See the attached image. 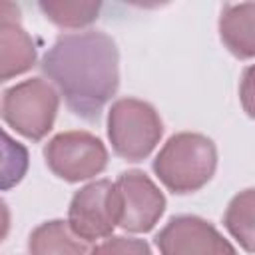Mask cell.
Masks as SVG:
<instances>
[{
    "label": "cell",
    "instance_id": "1",
    "mask_svg": "<svg viewBox=\"0 0 255 255\" xmlns=\"http://www.w3.org/2000/svg\"><path fill=\"white\" fill-rule=\"evenodd\" d=\"M40 68L68 110L86 122H98L120 88V52L102 30L60 34L42 56Z\"/></svg>",
    "mask_w": 255,
    "mask_h": 255
},
{
    "label": "cell",
    "instance_id": "2",
    "mask_svg": "<svg viewBox=\"0 0 255 255\" xmlns=\"http://www.w3.org/2000/svg\"><path fill=\"white\" fill-rule=\"evenodd\" d=\"M155 177L175 195H187L207 185L217 169V147L197 131H179L167 137L151 161Z\"/></svg>",
    "mask_w": 255,
    "mask_h": 255
},
{
    "label": "cell",
    "instance_id": "3",
    "mask_svg": "<svg viewBox=\"0 0 255 255\" xmlns=\"http://www.w3.org/2000/svg\"><path fill=\"white\" fill-rule=\"evenodd\" d=\"M163 135L157 110L137 98H120L108 110V139L118 157L143 161L151 155Z\"/></svg>",
    "mask_w": 255,
    "mask_h": 255
},
{
    "label": "cell",
    "instance_id": "4",
    "mask_svg": "<svg viewBox=\"0 0 255 255\" xmlns=\"http://www.w3.org/2000/svg\"><path fill=\"white\" fill-rule=\"evenodd\" d=\"M60 92L44 78L22 80L2 92V120L26 139L40 141L54 128Z\"/></svg>",
    "mask_w": 255,
    "mask_h": 255
},
{
    "label": "cell",
    "instance_id": "5",
    "mask_svg": "<svg viewBox=\"0 0 255 255\" xmlns=\"http://www.w3.org/2000/svg\"><path fill=\"white\" fill-rule=\"evenodd\" d=\"M42 153L48 169L68 183H80L100 175L110 159L104 141L86 129L56 133L44 145Z\"/></svg>",
    "mask_w": 255,
    "mask_h": 255
},
{
    "label": "cell",
    "instance_id": "6",
    "mask_svg": "<svg viewBox=\"0 0 255 255\" xmlns=\"http://www.w3.org/2000/svg\"><path fill=\"white\" fill-rule=\"evenodd\" d=\"M66 221L86 243L110 237L120 225V197L116 181L96 179L80 187L70 199Z\"/></svg>",
    "mask_w": 255,
    "mask_h": 255
},
{
    "label": "cell",
    "instance_id": "7",
    "mask_svg": "<svg viewBox=\"0 0 255 255\" xmlns=\"http://www.w3.org/2000/svg\"><path fill=\"white\" fill-rule=\"evenodd\" d=\"M120 197V227L129 233L151 231L165 211V195L141 169L122 171L116 179Z\"/></svg>",
    "mask_w": 255,
    "mask_h": 255
},
{
    "label": "cell",
    "instance_id": "8",
    "mask_svg": "<svg viewBox=\"0 0 255 255\" xmlns=\"http://www.w3.org/2000/svg\"><path fill=\"white\" fill-rule=\"evenodd\" d=\"M153 243L159 255H239L229 239L199 215H173Z\"/></svg>",
    "mask_w": 255,
    "mask_h": 255
},
{
    "label": "cell",
    "instance_id": "9",
    "mask_svg": "<svg viewBox=\"0 0 255 255\" xmlns=\"http://www.w3.org/2000/svg\"><path fill=\"white\" fill-rule=\"evenodd\" d=\"M38 50L32 36L20 24V10L10 2L0 6V80L8 82L32 70Z\"/></svg>",
    "mask_w": 255,
    "mask_h": 255
},
{
    "label": "cell",
    "instance_id": "10",
    "mask_svg": "<svg viewBox=\"0 0 255 255\" xmlns=\"http://www.w3.org/2000/svg\"><path fill=\"white\" fill-rule=\"evenodd\" d=\"M217 30L229 54L239 60L255 58V2L225 4Z\"/></svg>",
    "mask_w": 255,
    "mask_h": 255
},
{
    "label": "cell",
    "instance_id": "11",
    "mask_svg": "<svg viewBox=\"0 0 255 255\" xmlns=\"http://www.w3.org/2000/svg\"><path fill=\"white\" fill-rule=\"evenodd\" d=\"M30 255H90L88 245L80 239L68 221L50 219L32 229L28 237Z\"/></svg>",
    "mask_w": 255,
    "mask_h": 255
},
{
    "label": "cell",
    "instance_id": "12",
    "mask_svg": "<svg viewBox=\"0 0 255 255\" xmlns=\"http://www.w3.org/2000/svg\"><path fill=\"white\" fill-rule=\"evenodd\" d=\"M223 227L247 253H255V187L231 197L223 213Z\"/></svg>",
    "mask_w": 255,
    "mask_h": 255
},
{
    "label": "cell",
    "instance_id": "13",
    "mask_svg": "<svg viewBox=\"0 0 255 255\" xmlns=\"http://www.w3.org/2000/svg\"><path fill=\"white\" fill-rule=\"evenodd\" d=\"M38 8L58 28L80 30V28H86L98 20L100 10H102V2L58 0V2H40Z\"/></svg>",
    "mask_w": 255,
    "mask_h": 255
},
{
    "label": "cell",
    "instance_id": "14",
    "mask_svg": "<svg viewBox=\"0 0 255 255\" xmlns=\"http://www.w3.org/2000/svg\"><path fill=\"white\" fill-rule=\"evenodd\" d=\"M90 255H153L145 239L129 235H110L90 249Z\"/></svg>",
    "mask_w": 255,
    "mask_h": 255
},
{
    "label": "cell",
    "instance_id": "15",
    "mask_svg": "<svg viewBox=\"0 0 255 255\" xmlns=\"http://www.w3.org/2000/svg\"><path fill=\"white\" fill-rule=\"evenodd\" d=\"M239 102L243 112L255 120V64L247 66L239 80Z\"/></svg>",
    "mask_w": 255,
    "mask_h": 255
}]
</instances>
